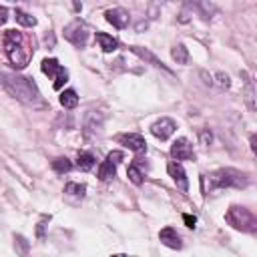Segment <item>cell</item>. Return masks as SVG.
Masks as SVG:
<instances>
[{
  "instance_id": "cell-16",
  "label": "cell",
  "mask_w": 257,
  "mask_h": 257,
  "mask_svg": "<svg viewBox=\"0 0 257 257\" xmlns=\"http://www.w3.org/2000/svg\"><path fill=\"white\" fill-rule=\"evenodd\" d=\"M241 76L245 78V102L251 110H255V88H253V80L247 72H241Z\"/></svg>"
},
{
  "instance_id": "cell-29",
  "label": "cell",
  "mask_w": 257,
  "mask_h": 257,
  "mask_svg": "<svg viewBox=\"0 0 257 257\" xmlns=\"http://www.w3.org/2000/svg\"><path fill=\"white\" fill-rule=\"evenodd\" d=\"M8 20V10L4 6H0V24H4Z\"/></svg>"
},
{
  "instance_id": "cell-6",
  "label": "cell",
  "mask_w": 257,
  "mask_h": 257,
  "mask_svg": "<svg viewBox=\"0 0 257 257\" xmlns=\"http://www.w3.org/2000/svg\"><path fill=\"white\" fill-rule=\"evenodd\" d=\"M40 68H42V72L44 74H48V76H52L54 78V82H52V86L58 90V88H62V84L68 80V72H66V68L56 60V58H44L42 60V64H40Z\"/></svg>"
},
{
  "instance_id": "cell-17",
  "label": "cell",
  "mask_w": 257,
  "mask_h": 257,
  "mask_svg": "<svg viewBox=\"0 0 257 257\" xmlns=\"http://www.w3.org/2000/svg\"><path fill=\"white\" fill-rule=\"evenodd\" d=\"M96 42L100 44V48H102L104 52H112V50H116V46H118L116 38H112V36H108V34H104V32H96Z\"/></svg>"
},
{
  "instance_id": "cell-24",
  "label": "cell",
  "mask_w": 257,
  "mask_h": 257,
  "mask_svg": "<svg viewBox=\"0 0 257 257\" xmlns=\"http://www.w3.org/2000/svg\"><path fill=\"white\" fill-rule=\"evenodd\" d=\"M52 169H54L56 173H68V171L72 169V163H70L66 157H58V159L52 161Z\"/></svg>"
},
{
  "instance_id": "cell-3",
  "label": "cell",
  "mask_w": 257,
  "mask_h": 257,
  "mask_svg": "<svg viewBox=\"0 0 257 257\" xmlns=\"http://www.w3.org/2000/svg\"><path fill=\"white\" fill-rule=\"evenodd\" d=\"M203 183L207 185L205 191H215V189H227V187H235V189H241V187H247L249 185V175L247 173H241L237 169H217L213 171L211 175H205L203 177Z\"/></svg>"
},
{
  "instance_id": "cell-13",
  "label": "cell",
  "mask_w": 257,
  "mask_h": 257,
  "mask_svg": "<svg viewBox=\"0 0 257 257\" xmlns=\"http://www.w3.org/2000/svg\"><path fill=\"white\" fill-rule=\"evenodd\" d=\"M104 16H106V22H110L114 28H124L128 24V12L124 8H118V6L110 8L104 12Z\"/></svg>"
},
{
  "instance_id": "cell-19",
  "label": "cell",
  "mask_w": 257,
  "mask_h": 257,
  "mask_svg": "<svg viewBox=\"0 0 257 257\" xmlns=\"http://www.w3.org/2000/svg\"><path fill=\"white\" fill-rule=\"evenodd\" d=\"M171 56L177 64H187L189 62V50L185 48V44H175L171 48Z\"/></svg>"
},
{
  "instance_id": "cell-28",
  "label": "cell",
  "mask_w": 257,
  "mask_h": 257,
  "mask_svg": "<svg viewBox=\"0 0 257 257\" xmlns=\"http://www.w3.org/2000/svg\"><path fill=\"white\" fill-rule=\"evenodd\" d=\"M183 221H185V225H187V227H195L197 217H195V215H183Z\"/></svg>"
},
{
  "instance_id": "cell-23",
  "label": "cell",
  "mask_w": 257,
  "mask_h": 257,
  "mask_svg": "<svg viewBox=\"0 0 257 257\" xmlns=\"http://www.w3.org/2000/svg\"><path fill=\"white\" fill-rule=\"evenodd\" d=\"M14 16H16V22H20L22 26H36V18H34V16H30L28 12L20 10V8H16V10H14Z\"/></svg>"
},
{
  "instance_id": "cell-10",
  "label": "cell",
  "mask_w": 257,
  "mask_h": 257,
  "mask_svg": "<svg viewBox=\"0 0 257 257\" xmlns=\"http://www.w3.org/2000/svg\"><path fill=\"white\" fill-rule=\"evenodd\" d=\"M167 173H169V177L175 181V185H177L183 193H187V191H189V179H187V173H185V169H183V165H181V163L171 161V163L167 165Z\"/></svg>"
},
{
  "instance_id": "cell-26",
  "label": "cell",
  "mask_w": 257,
  "mask_h": 257,
  "mask_svg": "<svg viewBox=\"0 0 257 257\" xmlns=\"http://www.w3.org/2000/svg\"><path fill=\"white\" fill-rule=\"evenodd\" d=\"M50 221V215H42L40 221H38V227H36V237L42 241L44 239V229H46V223Z\"/></svg>"
},
{
  "instance_id": "cell-20",
  "label": "cell",
  "mask_w": 257,
  "mask_h": 257,
  "mask_svg": "<svg viewBox=\"0 0 257 257\" xmlns=\"http://www.w3.org/2000/svg\"><path fill=\"white\" fill-rule=\"evenodd\" d=\"M64 193L70 195V197H74V199H82L84 193H86V185L84 183H66Z\"/></svg>"
},
{
  "instance_id": "cell-27",
  "label": "cell",
  "mask_w": 257,
  "mask_h": 257,
  "mask_svg": "<svg viewBox=\"0 0 257 257\" xmlns=\"http://www.w3.org/2000/svg\"><path fill=\"white\" fill-rule=\"evenodd\" d=\"M217 84H219L221 88H229V86H231V78H229V74H225V72H217Z\"/></svg>"
},
{
  "instance_id": "cell-8",
  "label": "cell",
  "mask_w": 257,
  "mask_h": 257,
  "mask_svg": "<svg viewBox=\"0 0 257 257\" xmlns=\"http://www.w3.org/2000/svg\"><path fill=\"white\" fill-rule=\"evenodd\" d=\"M102 124H104V114L98 112V110H90L86 112L84 116V124H82V133L86 139L90 137H96L100 131H102Z\"/></svg>"
},
{
  "instance_id": "cell-7",
  "label": "cell",
  "mask_w": 257,
  "mask_h": 257,
  "mask_svg": "<svg viewBox=\"0 0 257 257\" xmlns=\"http://www.w3.org/2000/svg\"><path fill=\"white\" fill-rule=\"evenodd\" d=\"M122 161V153L120 151H112L106 155V159L102 161V165L98 167V179L100 181H108L116 175V165Z\"/></svg>"
},
{
  "instance_id": "cell-30",
  "label": "cell",
  "mask_w": 257,
  "mask_h": 257,
  "mask_svg": "<svg viewBox=\"0 0 257 257\" xmlns=\"http://www.w3.org/2000/svg\"><path fill=\"white\" fill-rule=\"evenodd\" d=\"M201 141H203V145H209L211 143V133H201Z\"/></svg>"
},
{
  "instance_id": "cell-31",
  "label": "cell",
  "mask_w": 257,
  "mask_h": 257,
  "mask_svg": "<svg viewBox=\"0 0 257 257\" xmlns=\"http://www.w3.org/2000/svg\"><path fill=\"white\" fill-rule=\"evenodd\" d=\"M110 257H128V255H124V253H116V255H110Z\"/></svg>"
},
{
  "instance_id": "cell-4",
  "label": "cell",
  "mask_w": 257,
  "mask_h": 257,
  "mask_svg": "<svg viewBox=\"0 0 257 257\" xmlns=\"http://www.w3.org/2000/svg\"><path fill=\"white\" fill-rule=\"evenodd\" d=\"M225 221L233 229L243 231V233H255L257 231V219H255V215L251 213V209L241 207V205H231L229 211L225 213Z\"/></svg>"
},
{
  "instance_id": "cell-15",
  "label": "cell",
  "mask_w": 257,
  "mask_h": 257,
  "mask_svg": "<svg viewBox=\"0 0 257 257\" xmlns=\"http://www.w3.org/2000/svg\"><path fill=\"white\" fill-rule=\"evenodd\" d=\"M131 52H135L139 58H143V60H147L149 64H153V66H157V68H163V70H167V66L149 50V48H143V46H131Z\"/></svg>"
},
{
  "instance_id": "cell-22",
  "label": "cell",
  "mask_w": 257,
  "mask_h": 257,
  "mask_svg": "<svg viewBox=\"0 0 257 257\" xmlns=\"http://www.w3.org/2000/svg\"><path fill=\"white\" fill-rule=\"evenodd\" d=\"M14 249H16L18 255H22V257L28 255V251H30V243L26 241L24 235H14Z\"/></svg>"
},
{
  "instance_id": "cell-2",
  "label": "cell",
  "mask_w": 257,
  "mask_h": 257,
  "mask_svg": "<svg viewBox=\"0 0 257 257\" xmlns=\"http://www.w3.org/2000/svg\"><path fill=\"white\" fill-rule=\"evenodd\" d=\"M2 44H4V52L8 60L12 62V66L24 68L30 62L32 50L26 46V38L20 30H6L2 36Z\"/></svg>"
},
{
  "instance_id": "cell-18",
  "label": "cell",
  "mask_w": 257,
  "mask_h": 257,
  "mask_svg": "<svg viewBox=\"0 0 257 257\" xmlns=\"http://www.w3.org/2000/svg\"><path fill=\"white\" fill-rule=\"evenodd\" d=\"M60 104H62L64 108H74V106L78 104V94H76V90H72V88L62 90V92H60Z\"/></svg>"
},
{
  "instance_id": "cell-1",
  "label": "cell",
  "mask_w": 257,
  "mask_h": 257,
  "mask_svg": "<svg viewBox=\"0 0 257 257\" xmlns=\"http://www.w3.org/2000/svg\"><path fill=\"white\" fill-rule=\"evenodd\" d=\"M0 84L10 96L20 100L22 104L32 106V108H46V102L32 78L14 74V72H0Z\"/></svg>"
},
{
  "instance_id": "cell-5",
  "label": "cell",
  "mask_w": 257,
  "mask_h": 257,
  "mask_svg": "<svg viewBox=\"0 0 257 257\" xmlns=\"http://www.w3.org/2000/svg\"><path fill=\"white\" fill-rule=\"evenodd\" d=\"M88 26L82 22V20H72L70 24H66L64 26V38L70 42V44H74V46H78V48H82L86 42H88Z\"/></svg>"
},
{
  "instance_id": "cell-21",
  "label": "cell",
  "mask_w": 257,
  "mask_h": 257,
  "mask_svg": "<svg viewBox=\"0 0 257 257\" xmlns=\"http://www.w3.org/2000/svg\"><path fill=\"white\" fill-rule=\"evenodd\" d=\"M76 167H78L80 171H90V169L94 167V157H92V153H80L78 159H76Z\"/></svg>"
},
{
  "instance_id": "cell-9",
  "label": "cell",
  "mask_w": 257,
  "mask_h": 257,
  "mask_svg": "<svg viewBox=\"0 0 257 257\" xmlns=\"http://www.w3.org/2000/svg\"><path fill=\"white\" fill-rule=\"evenodd\" d=\"M171 157H173L177 163H179V161H191V159H195L193 145H191L185 137L177 139V141L171 145Z\"/></svg>"
},
{
  "instance_id": "cell-12",
  "label": "cell",
  "mask_w": 257,
  "mask_h": 257,
  "mask_svg": "<svg viewBox=\"0 0 257 257\" xmlns=\"http://www.w3.org/2000/svg\"><path fill=\"white\" fill-rule=\"evenodd\" d=\"M118 143L124 145L126 149H131L133 153H147V143L137 133H124V135H120L118 137Z\"/></svg>"
},
{
  "instance_id": "cell-11",
  "label": "cell",
  "mask_w": 257,
  "mask_h": 257,
  "mask_svg": "<svg viewBox=\"0 0 257 257\" xmlns=\"http://www.w3.org/2000/svg\"><path fill=\"white\" fill-rule=\"evenodd\" d=\"M175 131H177L175 120H173V118H167V116L159 118V120H157V122H153V126H151L153 137H157V139H161V141H167Z\"/></svg>"
},
{
  "instance_id": "cell-25",
  "label": "cell",
  "mask_w": 257,
  "mask_h": 257,
  "mask_svg": "<svg viewBox=\"0 0 257 257\" xmlns=\"http://www.w3.org/2000/svg\"><path fill=\"white\" fill-rule=\"evenodd\" d=\"M126 175H128V179H131L135 185H141V183H143V173L139 171V167H137V165H128Z\"/></svg>"
},
{
  "instance_id": "cell-14",
  "label": "cell",
  "mask_w": 257,
  "mask_h": 257,
  "mask_svg": "<svg viewBox=\"0 0 257 257\" xmlns=\"http://www.w3.org/2000/svg\"><path fill=\"white\" fill-rule=\"evenodd\" d=\"M159 239L163 245L171 247V249H181L183 247V241H181V235L173 229V227H165L159 231Z\"/></svg>"
}]
</instances>
